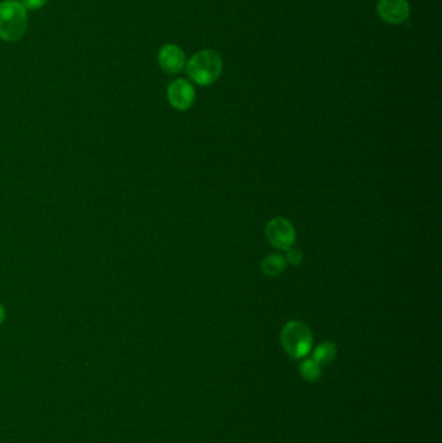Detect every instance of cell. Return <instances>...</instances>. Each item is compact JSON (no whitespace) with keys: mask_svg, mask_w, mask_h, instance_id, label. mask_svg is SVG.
<instances>
[{"mask_svg":"<svg viewBox=\"0 0 442 443\" xmlns=\"http://www.w3.org/2000/svg\"><path fill=\"white\" fill-rule=\"evenodd\" d=\"M222 68L223 62L220 53L213 49H204L188 61L187 74L200 86H210L221 77Z\"/></svg>","mask_w":442,"mask_h":443,"instance_id":"obj_1","label":"cell"},{"mask_svg":"<svg viewBox=\"0 0 442 443\" xmlns=\"http://www.w3.org/2000/svg\"><path fill=\"white\" fill-rule=\"evenodd\" d=\"M27 13L21 1L5 0L0 3V38L17 42L26 33Z\"/></svg>","mask_w":442,"mask_h":443,"instance_id":"obj_2","label":"cell"},{"mask_svg":"<svg viewBox=\"0 0 442 443\" xmlns=\"http://www.w3.org/2000/svg\"><path fill=\"white\" fill-rule=\"evenodd\" d=\"M280 341L283 349L286 350L292 358L301 359L312 350L313 335L310 328L305 323L299 320H292L283 328L280 333Z\"/></svg>","mask_w":442,"mask_h":443,"instance_id":"obj_3","label":"cell"},{"mask_svg":"<svg viewBox=\"0 0 442 443\" xmlns=\"http://www.w3.org/2000/svg\"><path fill=\"white\" fill-rule=\"evenodd\" d=\"M265 233L268 243L279 250H288L296 241V230L291 222L286 218H274L268 222Z\"/></svg>","mask_w":442,"mask_h":443,"instance_id":"obj_4","label":"cell"},{"mask_svg":"<svg viewBox=\"0 0 442 443\" xmlns=\"http://www.w3.org/2000/svg\"><path fill=\"white\" fill-rule=\"evenodd\" d=\"M196 99L194 86L186 80H176L167 87V100L176 110H188Z\"/></svg>","mask_w":442,"mask_h":443,"instance_id":"obj_5","label":"cell"},{"mask_svg":"<svg viewBox=\"0 0 442 443\" xmlns=\"http://www.w3.org/2000/svg\"><path fill=\"white\" fill-rule=\"evenodd\" d=\"M376 11L385 23L398 25L408 20L410 4L408 0H379Z\"/></svg>","mask_w":442,"mask_h":443,"instance_id":"obj_6","label":"cell"},{"mask_svg":"<svg viewBox=\"0 0 442 443\" xmlns=\"http://www.w3.org/2000/svg\"><path fill=\"white\" fill-rule=\"evenodd\" d=\"M157 58L161 69L169 74L179 73L185 68V64H186V56L183 51L175 45H166L161 47Z\"/></svg>","mask_w":442,"mask_h":443,"instance_id":"obj_7","label":"cell"},{"mask_svg":"<svg viewBox=\"0 0 442 443\" xmlns=\"http://www.w3.org/2000/svg\"><path fill=\"white\" fill-rule=\"evenodd\" d=\"M287 267L286 258L280 254H270L261 261V270L268 276H278Z\"/></svg>","mask_w":442,"mask_h":443,"instance_id":"obj_8","label":"cell"},{"mask_svg":"<svg viewBox=\"0 0 442 443\" xmlns=\"http://www.w3.org/2000/svg\"><path fill=\"white\" fill-rule=\"evenodd\" d=\"M336 355H338L336 345L334 342L327 341V342H322L321 345H318L315 348L313 359L318 361L321 366H323V364H329L335 361Z\"/></svg>","mask_w":442,"mask_h":443,"instance_id":"obj_9","label":"cell"},{"mask_svg":"<svg viewBox=\"0 0 442 443\" xmlns=\"http://www.w3.org/2000/svg\"><path fill=\"white\" fill-rule=\"evenodd\" d=\"M300 372H301L303 380H306L309 383H314L316 380H319L322 376V366L318 361H315L313 358L306 359L303 361V364L300 367Z\"/></svg>","mask_w":442,"mask_h":443,"instance_id":"obj_10","label":"cell"},{"mask_svg":"<svg viewBox=\"0 0 442 443\" xmlns=\"http://www.w3.org/2000/svg\"><path fill=\"white\" fill-rule=\"evenodd\" d=\"M292 266H299L303 262V252L300 249H288L287 250V259H286Z\"/></svg>","mask_w":442,"mask_h":443,"instance_id":"obj_11","label":"cell"},{"mask_svg":"<svg viewBox=\"0 0 442 443\" xmlns=\"http://www.w3.org/2000/svg\"><path fill=\"white\" fill-rule=\"evenodd\" d=\"M21 3L26 10H38L46 4L47 0H23Z\"/></svg>","mask_w":442,"mask_h":443,"instance_id":"obj_12","label":"cell"},{"mask_svg":"<svg viewBox=\"0 0 442 443\" xmlns=\"http://www.w3.org/2000/svg\"><path fill=\"white\" fill-rule=\"evenodd\" d=\"M4 319H5V309L0 304V324L4 322Z\"/></svg>","mask_w":442,"mask_h":443,"instance_id":"obj_13","label":"cell"}]
</instances>
